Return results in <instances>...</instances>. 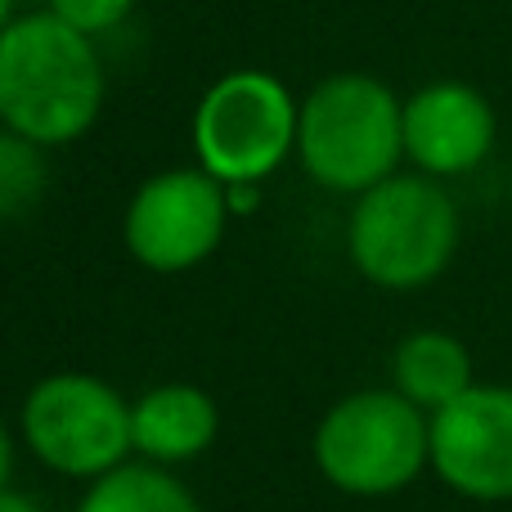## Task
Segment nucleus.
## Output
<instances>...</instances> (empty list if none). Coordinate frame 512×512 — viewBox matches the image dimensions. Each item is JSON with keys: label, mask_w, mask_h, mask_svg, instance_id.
<instances>
[{"label": "nucleus", "mask_w": 512, "mask_h": 512, "mask_svg": "<svg viewBox=\"0 0 512 512\" xmlns=\"http://www.w3.org/2000/svg\"><path fill=\"white\" fill-rule=\"evenodd\" d=\"M104 68L95 41L59 14H27L0 32V122L5 131L59 149L95 126Z\"/></svg>", "instance_id": "nucleus-1"}, {"label": "nucleus", "mask_w": 512, "mask_h": 512, "mask_svg": "<svg viewBox=\"0 0 512 512\" xmlns=\"http://www.w3.org/2000/svg\"><path fill=\"white\" fill-rule=\"evenodd\" d=\"M297 158L333 194H369L405 158V104L369 72L319 81L297 113Z\"/></svg>", "instance_id": "nucleus-2"}, {"label": "nucleus", "mask_w": 512, "mask_h": 512, "mask_svg": "<svg viewBox=\"0 0 512 512\" xmlns=\"http://www.w3.org/2000/svg\"><path fill=\"white\" fill-rule=\"evenodd\" d=\"M351 261L387 292H414L432 283L459 248V207L436 180L391 176L360 194L351 212Z\"/></svg>", "instance_id": "nucleus-3"}, {"label": "nucleus", "mask_w": 512, "mask_h": 512, "mask_svg": "<svg viewBox=\"0 0 512 512\" xmlns=\"http://www.w3.org/2000/svg\"><path fill=\"white\" fill-rule=\"evenodd\" d=\"M315 463L346 495H396L432 463V423L400 391H355L324 414Z\"/></svg>", "instance_id": "nucleus-4"}, {"label": "nucleus", "mask_w": 512, "mask_h": 512, "mask_svg": "<svg viewBox=\"0 0 512 512\" xmlns=\"http://www.w3.org/2000/svg\"><path fill=\"white\" fill-rule=\"evenodd\" d=\"M297 113L288 86L270 72H230L194 113V153L221 185H256L297 149Z\"/></svg>", "instance_id": "nucleus-5"}, {"label": "nucleus", "mask_w": 512, "mask_h": 512, "mask_svg": "<svg viewBox=\"0 0 512 512\" xmlns=\"http://www.w3.org/2000/svg\"><path fill=\"white\" fill-rule=\"evenodd\" d=\"M27 450L50 472L95 481L122 468L131 441V405L90 373H54L27 391L23 405Z\"/></svg>", "instance_id": "nucleus-6"}, {"label": "nucleus", "mask_w": 512, "mask_h": 512, "mask_svg": "<svg viewBox=\"0 0 512 512\" xmlns=\"http://www.w3.org/2000/svg\"><path fill=\"white\" fill-rule=\"evenodd\" d=\"M230 203L225 185L203 167L162 171L135 189L126 207V248L158 274H185L221 248Z\"/></svg>", "instance_id": "nucleus-7"}, {"label": "nucleus", "mask_w": 512, "mask_h": 512, "mask_svg": "<svg viewBox=\"0 0 512 512\" xmlns=\"http://www.w3.org/2000/svg\"><path fill=\"white\" fill-rule=\"evenodd\" d=\"M432 472L463 499H512V387L472 382L432 414Z\"/></svg>", "instance_id": "nucleus-8"}, {"label": "nucleus", "mask_w": 512, "mask_h": 512, "mask_svg": "<svg viewBox=\"0 0 512 512\" xmlns=\"http://www.w3.org/2000/svg\"><path fill=\"white\" fill-rule=\"evenodd\" d=\"M495 149V108L463 81L423 86L405 104V158L427 176H463Z\"/></svg>", "instance_id": "nucleus-9"}, {"label": "nucleus", "mask_w": 512, "mask_h": 512, "mask_svg": "<svg viewBox=\"0 0 512 512\" xmlns=\"http://www.w3.org/2000/svg\"><path fill=\"white\" fill-rule=\"evenodd\" d=\"M131 441L149 463H189L216 441V400L189 382H162L131 405Z\"/></svg>", "instance_id": "nucleus-10"}, {"label": "nucleus", "mask_w": 512, "mask_h": 512, "mask_svg": "<svg viewBox=\"0 0 512 512\" xmlns=\"http://www.w3.org/2000/svg\"><path fill=\"white\" fill-rule=\"evenodd\" d=\"M391 373H396L400 396L436 414V409H445L450 400H459L472 387V355L454 333L423 328V333H409L396 346Z\"/></svg>", "instance_id": "nucleus-11"}, {"label": "nucleus", "mask_w": 512, "mask_h": 512, "mask_svg": "<svg viewBox=\"0 0 512 512\" xmlns=\"http://www.w3.org/2000/svg\"><path fill=\"white\" fill-rule=\"evenodd\" d=\"M77 512H203L194 490L158 463H122L90 481Z\"/></svg>", "instance_id": "nucleus-12"}, {"label": "nucleus", "mask_w": 512, "mask_h": 512, "mask_svg": "<svg viewBox=\"0 0 512 512\" xmlns=\"http://www.w3.org/2000/svg\"><path fill=\"white\" fill-rule=\"evenodd\" d=\"M45 194V158L41 144L14 131H0V221L27 216Z\"/></svg>", "instance_id": "nucleus-13"}, {"label": "nucleus", "mask_w": 512, "mask_h": 512, "mask_svg": "<svg viewBox=\"0 0 512 512\" xmlns=\"http://www.w3.org/2000/svg\"><path fill=\"white\" fill-rule=\"evenodd\" d=\"M45 5L68 27H77V32H86V36H99V32H113L135 9V0H45Z\"/></svg>", "instance_id": "nucleus-14"}, {"label": "nucleus", "mask_w": 512, "mask_h": 512, "mask_svg": "<svg viewBox=\"0 0 512 512\" xmlns=\"http://www.w3.org/2000/svg\"><path fill=\"white\" fill-rule=\"evenodd\" d=\"M225 203H230V212H256L261 189L256 185H225Z\"/></svg>", "instance_id": "nucleus-15"}, {"label": "nucleus", "mask_w": 512, "mask_h": 512, "mask_svg": "<svg viewBox=\"0 0 512 512\" xmlns=\"http://www.w3.org/2000/svg\"><path fill=\"white\" fill-rule=\"evenodd\" d=\"M0 512H41V508H36V499L18 495V490H0Z\"/></svg>", "instance_id": "nucleus-16"}, {"label": "nucleus", "mask_w": 512, "mask_h": 512, "mask_svg": "<svg viewBox=\"0 0 512 512\" xmlns=\"http://www.w3.org/2000/svg\"><path fill=\"white\" fill-rule=\"evenodd\" d=\"M9 472H14V445H9V432L0 427V490H9Z\"/></svg>", "instance_id": "nucleus-17"}, {"label": "nucleus", "mask_w": 512, "mask_h": 512, "mask_svg": "<svg viewBox=\"0 0 512 512\" xmlns=\"http://www.w3.org/2000/svg\"><path fill=\"white\" fill-rule=\"evenodd\" d=\"M14 23V0H0V32Z\"/></svg>", "instance_id": "nucleus-18"}]
</instances>
